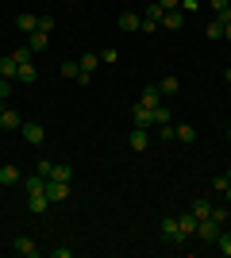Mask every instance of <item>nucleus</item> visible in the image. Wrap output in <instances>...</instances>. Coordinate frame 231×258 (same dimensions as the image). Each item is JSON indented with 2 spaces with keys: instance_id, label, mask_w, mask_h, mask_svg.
I'll use <instances>...</instances> for the list:
<instances>
[{
  "instance_id": "nucleus-9",
  "label": "nucleus",
  "mask_w": 231,
  "mask_h": 258,
  "mask_svg": "<svg viewBox=\"0 0 231 258\" xmlns=\"http://www.w3.org/2000/svg\"><path fill=\"white\" fill-rule=\"evenodd\" d=\"M146 143H150V139H146V127H131V135H127V147L143 154V151H146Z\"/></svg>"
},
{
  "instance_id": "nucleus-21",
  "label": "nucleus",
  "mask_w": 231,
  "mask_h": 258,
  "mask_svg": "<svg viewBox=\"0 0 231 258\" xmlns=\"http://www.w3.org/2000/svg\"><path fill=\"white\" fill-rule=\"evenodd\" d=\"M27 208H31V212H46V208H50L46 193H39V197H27Z\"/></svg>"
},
{
  "instance_id": "nucleus-6",
  "label": "nucleus",
  "mask_w": 231,
  "mask_h": 258,
  "mask_svg": "<svg viewBox=\"0 0 231 258\" xmlns=\"http://www.w3.org/2000/svg\"><path fill=\"white\" fill-rule=\"evenodd\" d=\"M12 250H16L20 258H39V247H35V243H31L27 235H20V239H16V243H12Z\"/></svg>"
},
{
  "instance_id": "nucleus-18",
  "label": "nucleus",
  "mask_w": 231,
  "mask_h": 258,
  "mask_svg": "<svg viewBox=\"0 0 231 258\" xmlns=\"http://www.w3.org/2000/svg\"><path fill=\"white\" fill-rule=\"evenodd\" d=\"M177 224H181V231H185V235H197V212H189V216H177Z\"/></svg>"
},
{
  "instance_id": "nucleus-23",
  "label": "nucleus",
  "mask_w": 231,
  "mask_h": 258,
  "mask_svg": "<svg viewBox=\"0 0 231 258\" xmlns=\"http://www.w3.org/2000/svg\"><path fill=\"white\" fill-rule=\"evenodd\" d=\"M162 16H166V8L158 4V0H154V4H146V20H154L158 27H162Z\"/></svg>"
},
{
  "instance_id": "nucleus-11",
  "label": "nucleus",
  "mask_w": 231,
  "mask_h": 258,
  "mask_svg": "<svg viewBox=\"0 0 231 258\" xmlns=\"http://www.w3.org/2000/svg\"><path fill=\"white\" fill-rule=\"evenodd\" d=\"M16 27H20V31H39V16H31V12H20V16H16Z\"/></svg>"
},
{
  "instance_id": "nucleus-36",
  "label": "nucleus",
  "mask_w": 231,
  "mask_h": 258,
  "mask_svg": "<svg viewBox=\"0 0 231 258\" xmlns=\"http://www.w3.org/2000/svg\"><path fill=\"white\" fill-rule=\"evenodd\" d=\"M216 20H220L223 27H227V23H231V4H227V8H223V12H216Z\"/></svg>"
},
{
  "instance_id": "nucleus-14",
  "label": "nucleus",
  "mask_w": 231,
  "mask_h": 258,
  "mask_svg": "<svg viewBox=\"0 0 231 258\" xmlns=\"http://www.w3.org/2000/svg\"><path fill=\"white\" fill-rule=\"evenodd\" d=\"M16 70H20V62H16L12 54H4V58H0V77H12V81H16Z\"/></svg>"
},
{
  "instance_id": "nucleus-28",
  "label": "nucleus",
  "mask_w": 231,
  "mask_h": 258,
  "mask_svg": "<svg viewBox=\"0 0 231 258\" xmlns=\"http://www.w3.org/2000/svg\"><path fill=\"white\" fill-rule=\"evenodd\" d=\"M212 220H220V224H227V220H231V205H220V208H212Z\"/></svg>"
},
{
  "instance_id": "nucleus-19",
  "label": "nucleus",
  "mask_w": 231,
  "mask_h": 258,
  "mask_svg": "<svg viewBox=\"0 0 231 258\" xmlns=\"http://www.w3.org/2000/svg\"><path fill=\"white\" fill-rule=\"evenodd\" d=\"M46 39H50V35H46V31H31V39H27V46H31V50L39 54V50H46Z\"/></svg>"
},
{
  "instance_id": "nucleus-29",
  "label": "nucleus",
  "mask_w": 231,
  "mask_h": 258,
  "mask_svg": "<svg viewBox=\"0 0 231 258\" xmlns=\"http://www.w3.org/2000/svg\"><path fill=\"white\" fill-rule=\"evenodd\" d=\"M216 247H220V254H227V258H231V235H227V231H220V239H216Z\"/></svg>"
},
{
  "instance_id": "nucleus-27",
  "label": "nucleus",
  "mask_w": 231,
  "mask_h": 258,
  "mask_svg": "<svg viewBox=\"0 0 231 258\" xmlns=\"http://www.w3.org/2000/svg\"><path fill=\"white\" fill-rule=\"evenodd\" d=\"M12 58H16V62H31V58H35V50H31V46H20V50H12Z\"/></svg>"
},
{
  "instance_id": "nucleus-39",
  "label": "nucleus",
  "mask_w": 231,
  "mask_h": 258,
  "mask_svg": "<svg viewBox=\"0 0 231 258\" xmlns=\"http://www.w3.org/2000/svg\"><path fill=\"white\" fill-rule=\"evenodd\" d=\"M223 39H227V43H231V23H227V27H223Z\"/></svg>"
},
{
  "instance_id": "nucleus-25",
  "label": "nucleus",
  "mask_w": 231,
  "mask_h": 258,
  "mask_svg": "<svg viewBox=\"0 0 231 258\" xmlns=\"http://www.w3.org/2000/svg\"><path fill=\"white\" fill-rule=\"evenodd\" d=\"M204 35H208V39H223V23H220V20H208Z\"/></svg>"
},
{
  "instance_id": "nucleus-43",
  "label": "nucleus",
  "mask_w": 231,
  "mask_h": 258,
  "mask_svg": "<svg viewBox=\"0 0 231 258\" xmlns=\"http://www.w3.org/2000/svg\"><path fill=\"white\" fill-rule=\"evenodd\" d=\"M227 143H231V127H227Z\"/></svg>"
},
{
  "instance_id": "nucleus-30",
  "label": "nucleus",
  "mask_w": 231,
  "mask_h": 258,
  "mask_svg": "<svg viewBox=\"0 0 231 258\" xmlns=\"http://www.w3.org/2000/svg\"><path fill=\"white\" fill-rule=\"evenodd\" d=\"M77 74H81V66H77V62H62V77H77Z\"/></svg>"
},
{
  "instance_id": "nucleus-3",
  "label": "nucleus",
  "mask_w": 231,
  "mask_h": 258,
  "mask_svg": "<svg viewBox=\"0 0 231 258\" xmlns=\"http://www.w3.org/2000/svg\"><path fill=\"white\" fill-rule=\"evenodd\" d=\"M66 197H69V181H50V177H46V201H50V205L66 201Z\"/></svg>"
},
{
  "instance_id": "nucleus-24",
  "label": "nucleus",
  "mask_w": 231,
  "mask_h": 258,
  "mask_svg": "<svg viewBox=\"0 0 231 258\" xmlns=\"http://www.w3.org/2000/svg\"><path fill=\"white\" fill-rule=\"evenodd\" d=\"M77 66H81V74H93V70L100 66V54H85V58H81Z\"/></svg>"
},
{
  "instance_id": "nucleus-5",
  "label": "nucleus",
  "mask_w": 231,
  "mask_h": 258,
  "mask_svg": "<svg viewBox=\"0 0 231 258\" xmlns=\"http://www.w3.org/2000/svg\"><path fill=\"white\" fill-rule=\"evenodd\" d=\"M50 181H73V166H66V162H50V173H46Z\"/></svg>"
},
{
  "instance_id": "nucleus-40",
  "label": "nucleus",
  "mask_w": 231,
  "mask_h": 258,
  "mask_svg": "<svg viewBox=\"0 0 231 258\" xmlns=\"http://www.w3.org/2000/svg\"><path fill=\"white\" fill-rule=\"evenodd\" d=\"M4 112H8V104H4V100H0V116H4Z\"/></svg>"
},
{
  "instance_id": "nucleus-35",
  "label": "nucleus",
  "mask_w": 231,
  "mask_h": 258,
  "mask_svg": "<svg viewBox=\"0 0 231 258\" xmlns=\"http://www.w3.org/2000/svg\"><path fill=\"white\" fill-rule=\"evenodd\" d=\"M139 31H146V35H150V31H158V23H154V20H146V16H143V23H139Z\"/></svg>"
},
{
  "instance_id": "nucleus-10",
  "label": "nucleus",
  "mask_w": 231,
  "mask_h": 258,
  "mask_svg": "<svg viewBox=\"0 0 231 258\" xmlns=\"http://www.w3.org/2000/svg\"><path fill=\"white\" fill-rule=\"evenodd\" d=\"M139 104H143V108H158V104H162V89H158V85H146L143 97H139Z\"/></svg>"
},
{
  "instance_id": "nucleus-33",
  "label": "nucleus",
  "mask_w": 231,
  "mask_h": 258,
  "mask_svg": "<svg viewBox=\"0 0 231 258\" xmlns=\"http://www.w3.org/2000/svg\"><path fill=\"white\" fill-rule=\"evenodd\" d=\"M39 31L50 35V31H54V20H50V16H39Z\"/></svg>"
},
{
  "instance_id": "nucleus-16",
  "label": "nucleus",
  "mask_w": 231,
  "mask_h": 258,
  "mask_svg": "<svg viewBox=\"0 0 231 258\" xmlns=\"http://www.w3.org/2000/svg\"><path fill=\"white\" fill-rule=\"evenodd\" d=\"M174 135H177L181 143H197V127H193V123H177Z\"/></svg>"
},
{
  "instance_id": "nucleus-22",
  "label": "nucleus",
  "mask_w": 231,
  "mask_h": 258,
  "mask_svg": "<svg viewBox=\"0 0 231 258\" xmlns=\"http://www.w3.org/2000/svg\"><path fill=\"white\" fill-rule=\"evenodd\" d=\"M193 212H197V220L212 216V205H208V197H197V201H193Z\"/></svg>"
},
{
  "instance_id": "nucleus-1",
  "label": "nucleus",
  "mask_w": 231,
  "mask_h": 258,
  "mask_svg": "<svg viewBox=\"0 0 231 258\" xmlns=\"http://www.w3.org/2000/svg\"><path fill=\"white\" fill-rule=\"evenodd\" d=\"M158 235H162V243H177V247H181V243H185V231H181V224H177V216H166L162 220V227H158Z\"/></svg>"
},
{
  "instance_id": "nucleus-32",
  "label": "nucleus",
  "mask_w": 231,
  "mask_h": 258,
  "mask_svg": "<svg viewBox=\"0 0 231 258\" xmlns=\"http://www.w3.org/2000/svg\"><path fill=\"white\" fill-rule=\"evenodd\" d=\"M227 173H220V177H212V189H216V193H223V189H227Z\"/></svg>"
},
{
  "instance_id": "nucleus-38",
  "label": "nucleus",
  "mask_w": 231,
  "mask_h": 258,
  "mask_svg": "<svg viewBox=\"0 0 231 258\" xmlns=\"http://www.w3.org/2000/svg\"><path fill=\"white\" fill-rule=\"evenodd\" d=\"M208 4H212V8H216V12H223V8H227V4H231V0H208Z\"/></svg>"
},
{
  "instance_id": "nucleus-41",
  "label": "nucleus",
  "mask_w": 231,
  "mask_h": 258,
  "mask_svg": "<svg viewBox=\"0 0 231 258\" xmlns=\"http://www.w3.org/2000/svg\"><path fill=\"white\" fill-rule=\"evenodd\" d=\"M223 193H227V205H231V185H227V189H223Z\"/></svg>"
},
{
  "instance_id": "nucleus-15",
  "label": "nucleus",
  "mask_w": 231,
  "mask_h": 258,
  "mask_svg": "<svg viewBox=\"0 0 231 258\" xmlns=\"http://www.w3.org/2000/svg\"><path fill=\"white\" fill-rule=\"evenodd\" d=\"M35 77H39V70H35V66H31V62H23V66H20V70H16V81H23V85H31Z\"/></svg>"
},
{
  "instance_id": "nucleus-8",
  "label": "nucleus",
  "mask_w": 231,
  "mask_h": 258,
  "mask_svg": "<svg viewBox=\"0 0 231 258\" xmlns=\"http://www.w3.org/2000/svg\"><path fill=\"white\" fill-rule=\"evenodd\" d=\"M131 123H135V127H146V123H154V108L135 104V108H131Z\"/></svg>"
},
{
  "instance_id": "nucleus-17",
  "label": "nucleus",
  "mask_w": 231,
  "mask_h": 258,
  "mask_svg": "<svg viewBox=\"0 0 231 258\" xmlns=\"http://www.w3.org/2000/svg\"><path fill=\"white\" fill-rule=\"evenodd\" d=\"M0 127H4V131H20V127H23V119H20V116H16V112L8 108V112L0 116Z\"/></svg>"
},
{
  "instance_id": "nucleus-37",
  "label": "nucleus",
  "mask_w": 231,
  "mask_h": 258,
  "mask_svg": "<svg viewBox=\"0 0 231 258\" xmlns=\"http://www.w3.org/2000/svg\"><path fill=\"white\" fill-rule=\"evenodd\" d=\"M158 4H162L166 12H170V8H181V0H158Z\"/></svg>"
},
{
  "instance_id": "nucleus-7",
  "label": "nucleus",
  "mask_w": 231,
  "mask_h": 258,
  "mask_svg": "<svg viewBox=\"0 0 231 258\" xmlns=\"http://www.w3.org/2000/svg\"><path fill=\"white\" fill-rule=\"evenodd\" d=\"M181 23H185V12H181V8H170L162 16V27H166V31H181Z\"/></svg>"
},
{
  "instance_id": "nucleus-13",
  "label": "nucleus",
  "mask_w": 231,
  "mask_h": 258,
  "mask_svg": "<svg viewBox=\"0 0 231 258\" xmlns=\"http://www.w3.org/2000/svg\"><path fill=\"white\" fill-rule=\"evenodd\" d=\"M139 23H143V16H135V12H123V16H120V31H139Z\"/></svg>"
},
{
  "instance_id": "nucleus-42",
  "label": "nucleus",
  "mask_w": 231,
  "mask_h": 258,
  "mask_svg": "<svg viewBox=\"0 0 231 258\" xmlns=\"http://www.w3.org/2000/svg\"><path fill=\"white\" fill-rule=\"evenodd\" d=\"M227 181H231V166H227Z\"/></svg>"
},
{
  "instance_id": "nucleus-34",
  "label": "nucleus",
  "mask_w": 231,
  "mask_h": 258,
  "mask_svg": "<svg viewBox=\"0 0 231 258\" xmlns=\"http://www.w3.org/2000/svg\"><path fill=\"white\" fill-rule=\"evenodd\" d=\"M8 93H12V77H0V100L8 97Z\"/></svg>"
},
{
  "instance_id": "nucleus-4",
  "label": "nucleus",
  "mask_w": 231,
  "mask_h": 258,
  "mask_svg": "<svg viewBox=\"0 0 231 258\" xmlns=\"http://www.w3.org/2000/svg\"><path fill=\"white\" fill-rule=\"evenodd\" d=\"M23 139H27V143H31V147H43V143H46V131H43V123H23Z\"/></svg>"
},
{
  "instance_id": "nucleus-26",
  "label": "nucleus",
  "mask_w": 231,
  "mask_h": 258,
  "mask_svg": "<svg viewBox=\"0 0 231 258\" xmlns=\"http://www.w3.org/2000/svg\"><path fill=\"white\" fill-rule=\"evenodd\" d=\"M170 119H174V112H170L166 104H158V108H154V123H170Z\"/></svg>"
},
{
  "instance_id": "nucleus-31",
  "label": "nucleus",
  "mask_w": 231,
  "mask_h": 258,
  "mask_svg": "<svg viewBox=\"0 0 231 258\" xmlns=\"http://www.w3.org/2000/svg\"><path fill=\"white\" fill-rule=\"evenodd\" d=\"M158 139L170 143V139H174V127H170V123H158Z\"/></svg>"
},
{
  "instance_id": "nucleus-12",
  "label": "nucleus",
  "mask_w": 231,
  "mask_h": 258,
  "mask_svg": "<svg viewBox=\"0 0 231 258\" xmlns=\"http://www.w3.org/2000/svg\"><path fill=\"white\" fill-rule=\"evenodd\" d=\"M20 177H23V173L16 170L12 162H4V166H0V185H16V181H20Z\"/></svg>"
},
{
  "instance_id": "nucleus-2",
  "label": "nucleus",
  "mask_w": 231,
  "mask_h": 258,
  "mask_svg": "<svg viewBox=\"0 0 231 258\" xmlns=\"http://www.w3.org/2000/svg\"><path fill=\"white\" fill-rule=\"evenodd\" d=\"M220 231H223V224H220V220H212V216H204V220L197 224V235L204 239L208 247H216V239H220Z\"/></svg>"
},
{
  "instance_id": "nucleus-20",
  "label": "nucleus",
  "mask_w": 231,
  "mask_h": 258,
  "mask_svg": "<svg viewBox=\"0 0 231 258\" xmlns=\"http://www.w3.org/2000/svg\"><path fill=\"white\" fill-rule=\"evenodd\" d=\"M158 89H162V97H174L177 89H181V81H177V77L170 74V77H162V85H158Z\"/></svg>"
}]
</instances>
